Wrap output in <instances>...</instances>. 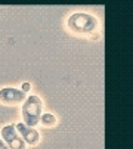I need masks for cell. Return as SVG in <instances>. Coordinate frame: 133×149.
Masks as SVG:
<instances>
[{
	"label": "cell",
	"mask_w": 133,
	"mask_h": 149,
	"mask_svg": "<svg viewBox=\"0 0 133 149\" xmlns=\"http://www.w3.org/2000/svg\"><path fill=\"white\" fill-rule=\"evenodd\" d=\"M21 90L27 95V93L31 90V84H30V83H22V84H21Z\"/></svg>",
	"instance_id": "52a82bcc"
},
{
	"label": "cell",
	"mask_w": 133,
	"mask_h": 149,
	"mask_svg": "<svg viewBox=\"0 0 133 149\" xmlns=\"http://www.w3.org/2000/svg\"><path fill=\"white\" fill-rule=\"evenodd\" d=\"M15 127H16L19 136L22 137V140L25 142L27 146H36V145H38V142H40V133H38L37 129L30 127V125H27L24 123H16Z\"/></svg>",
	"instance_id": "5b68a950"
},
{
	"label": "cell",
	"mask_w": 133,
	"mask_h": 149,
	"mask_svg": "<svg viewBox=\"0 0 133 149\" xmlns=\"http://www.w3.org/2000/svg\"><path fill=\"white\" fill-rule=\"evenodd\" d=\"M0 137H2V140L6 143L9 149H27V145L19 136L15 124L3 125L2 130H0Z\"/></svg>",
	"instance_id": "3957f363"
},
{
	"label": "cell",
	"mask_w": 133,
	"mask_h": 149,
	"mask_svg": "<svg viewBox=\"0 0 133 149\" xmlns=\"http://www.w3.org/2000/svg\"><path fill=\"white\" fill-rule=\"evenodd\" d=\"M66 27L76 34H90L98 28V19L86 12H76L66 19Z\"/></svg>",
	"instance_id": "7a4b0ae2"
},
{
	"label": "cell",
	"mask_w": 133,
	"mask_h": 149,
	"mask_svg": "<svg viewBox=\"0 0 133 149\" xmlns=\"http://www.w3.org/2000/svg\"><path fill=\"white\" fill-rule=\"evenodd\" d=\"M28 95L16 87H2L0 89V103L6 106H18L25 102Z\"/></svg>",
	"instance_id": "277c9868"
},
{
	"label": "cell",
	"mask_w": 133,
	"mask_h": 149,
	"mask_svg": "<svg viewBox=\"0 0 133 149\" xmlns=\"http://www.w3.org/2000/svg\"><path fill=\"white\" fill-rule=\"evenodd\" d=\"M0 149H9V148L6 146V143L2 140V137H0Z\"/></svg>",
	"instance_id": "ba28073f"
},
{
	"label": "cell",
	"mask_w": 133,
	"mask_h": 149,
	"mask_svg": "<svg viewBox=\"0 0 133 149\" xmlns=\"http://www.w3.org/2000/svg\"><path fill=\"white\" fill-rule=\"evenodd\" d=\"M41 114H43V102H41V99L37 95H28L25 102L21 105L22 123L36 129L37 124H40Z\"/></svg>",
	"instance_id": "6da1fadb"
},
{
	"label": "cell",
	"mask_w": 133,
	"mask_h": 149,
	"mask_svg": "<svg viewBox=\"0 0 133 149\" xmlns=\"http://www.w3.org/2000/svg\"><path fill=\"white\" fill-rule=\"evenodd\" d=\"M56 123H58V120H56V117H55L52 112H44V114H41L40 124H41L43 127H53V125H56Z\"/></svg>",
	"instance_id": "8992f818"
}]
</instances>
